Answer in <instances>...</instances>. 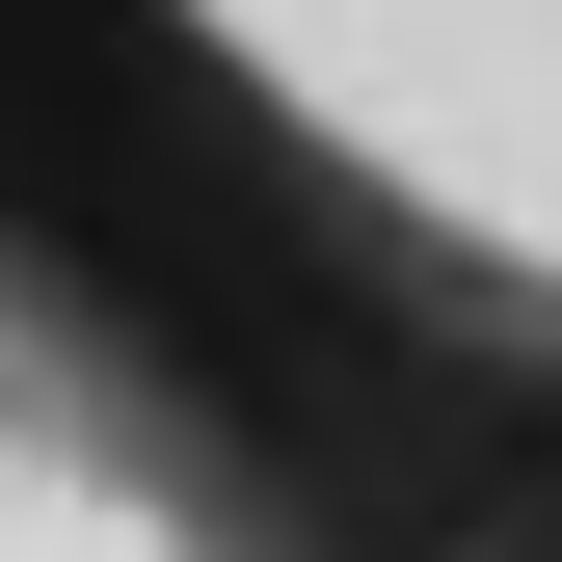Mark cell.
I'll use <instances>...</instances> for the list:
<instances>
[{
  "mask_svg": "<svg viewBox=\"0 0 562 562\" xmlns=\"http://www.w3.org/2000/svg\"><path fill=\"white\" fill-rule=\"evenodd\" d=\"M402 295L562 348V0H161Z\"/></svg>",
  "mask_w": 562,
  "mask_h": 562,
  "instance_id": "cell-1",
  "label": "cell"
},
{
  "mask_svg": "<svg viewBox=\"0 0 562 562\" xmlns=\"http://www.w3.org/2000/svg\"><path fill=\"white\" fill-rule=\"evenodd\" d=\"M0 562H268V509L161 429V375H108L27 268H0Z\"/></svg>",
  "mask_w": 562,
  "mask_h": 562,
  "instance_id": "cell-2",
  "label": "cell"
}]
</instances>
